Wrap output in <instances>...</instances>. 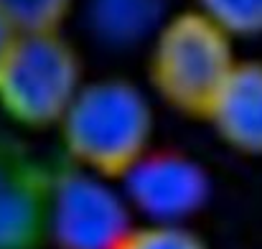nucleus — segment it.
<instances>
[{
	"label": "nucleus",
	"instance_id": "1a4fd4ad",
	"mask_svg": "<svg viewBox=\"0 0 262 249\" xmlns=\"http://www.w3.org/2000/svg\"><path fill=\"white\" fill-rule=\"evenodd\" d=\"M74 0H0V18L18 33H49L61 31Z\"/></svg>",
	"mask_w": 262,
	"mask_h": 249
},
{
	"label": "nucleus",
	"instance_id": "f257e3e1",
	"mask_svg": "<svg viewBox=\"0 0 262 249\" xmlns=\"http://www.w3.org/2000/svg\"><path fill=\"white\" fill-rule=\"evenodd\" d=\"M56 130L72 166L117 180L153 148L156 107L135 82L102 77L82 84Z\"/></svg>",
	"mask_w": 262,
	"mask_h": 249
},
{
	"label": "nucleus",
	"instance_id": "f03ea898",
	"mask_svg": "<svg viewBox=\"0 0 262 249\" xmlns=\"http://www.w3.org/2000/svg\"><path fill=\"white\" fill-rule=\"evenodd\" d=\"M234 41L196 8L166 15L150 38L148 77L156 97L183 115H206L237 64Z\"/></svg>",
	"mask_w": 262,
	"mask_h": 249
},
{
	"label": "nucleus",
	"instance_id": "7ed1b4c3",
	"mask_svg": "<svg viewBox=\"0 0 262 249\" xmlns=\"http://www.w3.org/2000/svg\"><path fill=\"white\" fill-rule=\"evenodd\" d=\"M84 82L79 51L61 31L18 33L0 61V112L26 130L56 127Z\"/></svg>",
	"mask_w": 262,
	"mask_h": 249
},
{
	"label": "nucleus",
	"instance_id": "6e6552de",
	"mask_svg": "<svg viewBox=\"0 0 262 249\" xmlns=\"http://www.w3.org/2000/svg\"><path fill=\"white\" fill-rule=\"evenodd\" d=\"M161 0H87V23L110 46H133L153 38L163 23Z\"/></svg>",
	"mask_w": 262,
	"mask_h": 249
},
{
	"label": "nucleus",
	"instance_id": "423d86ee",
	"mask_svg": "<svg viewBox=\"0 0 262 249\" xmlns=\"http://www.w3.org/2000/svg\"><path fill=\"white\" fill-rule=\"evenodd\" d=\"M51 173L20 145L0 138V249H38L46 242Z\"/></svg>",
	"mask_w": 262,
	"mask_h": 249
},
{
	"label": "nucleus",
	"instance_id": "9d476101",
	"mask_svg": "<svg viewBox=\"0 0 262 249\" xmlns=\"http://www.w3.org/2000/svg\"><path fill=\"white\" fill-rule=\"evenodd\" d=\"M234 43L262 36V0H196L193 5Z\"/></svg>",
	"mask_w": 262,
	"mask_h": 249
},
{
	"label": "nucleus",
	"instance_id": "0eeeda50",
	"mask_svg": "<svg viewBox=\"0 0 262 249\" xmlns=\"http://www.w3.org/2000/svg\"><path fill=\"white\" fill-rule=\"evenodd\" d=\"M204 117L224 145L262 158V61H237Z\"/></svg>",
	"mask_w": 262,
	"mask_h": 249
},
{
	"label": "nucleus",
	"instance_id": "9b49d317",
	"mask_svg": "<svg viewBox=\"0 0 262 249\" xmlns=\"http://www.w3.org/2000/svg\"><path fill=\"white\" fill-rule=\"evenodd\" d=\"M117 249H209V244L191 224L138 221Z\"/></svg>",
	"mask_w": 262,
	"mask_h": 249
},
{
	"label": "nucleus",
	"instance_id": "20e7f679",
	"mask_svg": "<svg viewBox=\"0 0 262 249\" xmlns=\"http://www.w3.org/2000/svg\"><path fill=\"white\" fill-rule=\"evenodd\" d=\"M138 224L115 178L69 166L51 173L46 242L56 249H117Z\"/></svg>",
	"mask_w": 262,
	"mask_h": 249
},
{
	"label": "nucleus",
	"instance_id": "39448f33",
	"mask_svg": "<svg viewBox=\"0 0 262 249\" xmlns=\"http://www.w3.org/2000/svg\"><path fill=\"white\" fill-rule=\"evenodd\" d=\"M138 221L188 224L211 193V178L196 158L150 148L117 178Z\"/></svg>",
	"mask_w": 262,
	"mask_h": 249
},
{
	"label": "nucleus",
	"instance_id": "f8f14e48",
	"mask_svg": "<svg viewBox=\"0 0 262 249\" xmlns=\"http://www.w3.org/2000/svg\"><path fill=\"white\" fill-rule=\"evenodd\" d=\"M13 31L8 28V23L0 18V61H3V56H5V51H8V46H10V41H13Z\"/></svg>",
	"mask_w": 262,
	"mask_h": 249
}]
</instances>
